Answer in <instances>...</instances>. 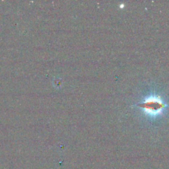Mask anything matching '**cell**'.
Listing matches in <instances>:
<instances>
[{"instance_id":"obj_1","label":"cell","mask_w":169,"mask_h":169,"mask_svg":"<svg viewBox=\"0 0 169 169\" xmlns=\"http://www.w3.org/2000/svg\"><path fill=\"white\" fill-rule=\"evenodd\" d=\"M139 107L143 108L144 112L151 116H157L163 113L167 105L163 100L156 95H151L147 97L142 103L139 104Z\"/></svg>"}]
</instances>
